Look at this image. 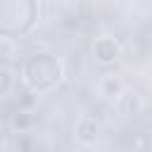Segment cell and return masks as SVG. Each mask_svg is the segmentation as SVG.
<instances>
[{
  "instance_id": "cell-1",
  "label": "cell",
  "mask_w": 152,
  "mask_h": 152,
  "mask_svg": "<svg viewBox=\"0 0 152 152\" xmlns=\"http://www.w3.org/2000/svg\"><path fill=\"white\" fill-rule=\"evenodd\" d=\"M21 83L26 90L36 93V95H48L52 90H57L64 81V64L59 62V57L55 52H31L19 69Z\"/></svg>"
},
{
  "instance_id": "cell-2",
  "label": "cell",
  "mask_w": 152,
  "mask_h": 152,
  "mask_svg": "<svg viewBox=\"0 0 152 152\" xmlns=\"http://www.w3.org/2000/svg\"><path fill=\"white\" fill-rule=\"evenodd\" d=\"M40 19V0H0V36L26 38Z\"/></svg>"
},
{
  "instance_id": "cell-8",
  "label": "cell",
  "mask_w": 152,
  "mask_h": 152,
  "mask_svg": "<svg viewBox=\"0 0 152 152\" xmlns=\"http://www.w3.org/2000/svg\"><path fill=\"white\" fill-rule=\"evenodd\" d=\"M12 81H14V74H12V69L5 64V66L0 69V95H2V97H10Z\"/></svg>"
},
{
  "instance_id": "cell-3",
  "label": "cell",
  "mask_w": 152,
  "mask_h": 152,
  "mask_svg": "<svg viewBox=\"0 0 152 152\" xmlns=\"http://www.w3.org/2000/svg\"><path fill=\"white\" fill-rule=\"evenodd\" d=\"M93 57L102 66H114L121 59V43L114 36H97L93 40Z\"/></svg>"
},
{
  "instance_id": "cell-7",
  "label": "cell",
  "mask_w": 152,
  "mask_h": 152,
  "mask_svg": "<svg viewBox=\"0 0 152 152\" xmlns=\"http://www.w3.org/2000/svg\"><path fill=\"white\" fill-rule=\"evenodd\" d=\"M10 126H12V131L14 133H28L31 128H33V114L28 112V109H17L14 114H12V119H10Z\"/></svg>"
},
{
  "instance_id": "cell-5",
  "label": "cell",
  "mask_w": 152,
  "mask_h": 152,
  "mask_svg": "<svg viewBox=\"0 0 152 152\" xmlns=\"http://www.w3.org/2000/svg\"><path fill=\"white\" fill-rule=\"evenodd\" d=\"M114 104H116V109H119L124 116H138V114L142 112V107H145L140 93L133 90V88H126V90L119 95V100H116Z\"/></svg>"
},
{
  "instance_id": "cell-4",
  "label": "cell",
  "mask_w": 152,
  "mask_h": 152,
  "mask_svg": "<svg viewBox=\"0 0 152 152\" xmlns=\"http://www.w3.org/2000/svg\"><path fill=\"white\" fill-rule=\"evenodd\" d=\"M100 133H102V128L93 116H81L76 121V126H74V138L83 147H93L100 140Z\"/></svg>"
},
{
  "instance_id": "cell-6",
  "label": "cell",
  "mask_w": 152,
  "mask_h": 152,
  "mask_svg": "<svg viewBox=\"0 0 152 152\" xmlns=\"http://www.w3.org/2000/svg\"><path fill=\"white\" fill-rule=\"evenodd\" d=\"M124 90H126V86H124L121 76H116V74H102V76L97 78V93H100L104 100L116 102Z\"/></svg>"
}]
</instances>
